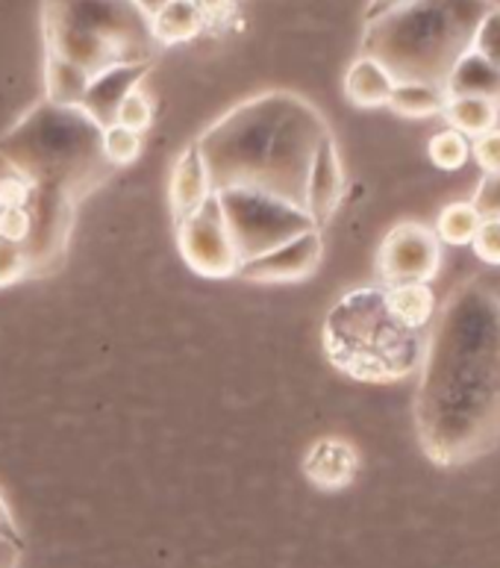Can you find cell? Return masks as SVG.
Segmentation results:
<instances>
[{
	"instance_id": "obj_1",
	"label": "cell",
	"mask_w": 500,
	"mask_h": 568,
	"mask_svg": "<svg viewBox=\"0 0 500 568\" xmlns=\"http://www.w3.org/2000/svg\"><path fill=\"white\" fill-rule=\"evenodd\" d=\"M416 433L441 468L500 445V295L489 283H459L436 310L418 365Z\"/></svg>"
},
{
	"instance_id": "obj_2",
	"label": "cell",
	"mask_w": 500,
	"mask_h": 568,
	"mask_svg": "<svg viewBox=\"0 0 500 568\" xmlns=\"http://www.w3.org/2000/svg\"><path fill=\"white\" fill-rule=\"evenodd\" d=\"M494 0H409L365 24L363 51L386 65L395 83L445 89L450 69L475 42L480 18Z\"/></svg>"
},
{
	"instance_id": "obj_3",
	"label": "cell",
	"mask_w": 500,
	"mask_h": 568,
	"mask_svg": "<svg viewBox=\"0 0 500 568\" xmlns=\"http://www.w3.org/2000/svg\"><path fill=\"white\" fill-rule=\"evenodd\" d=\"M427 336L400 322L382 286L341 295L324 322L327 359L363 383H398L418 372Z\"/></svg>"
},
{
	"instance_id": "obj_4",
	"label": "cell",
	"mask_w": 500,
	"mask_h": 568,
	"mask_svg": "<svg viewBox=\"0 0 500 568\" xmlns=\"http://www.w3.org/2000/svg\"><path fill=\"white\" fill-rule=\"evenodd\" d=\"M0 153L35 189H51L76 201L80 189L94 186L101 156V124L80 106L42 101L9 130Z\"/></svg>"
},
{
	"instance_id": "obj_5",
	"label": "cell",
	"mask_w": 500,
	"mask_h": 568,
	"mask_svg": "<svg viewBox=\"0 0 500 568\" xmlns=\"http://www.w3.org/2000/svg\"><path fill=\"white\" fill-rule=\"evenodd\" d=\"M48 53L74 62L85 74L115 65H142L151 57V24L133 0H48Z\"/></svg>"
},
{
	"instance_id": "obj_6",
	"label": "cell",
	"mask_w": 500,
	"mask_h": 568,
	"mask_svg": "<svg viewBox=\"0 0 500 568\" xmlns=\"http://www.w3.org/2000/svg\"><path fill=\"white\" fill-rule=\"evenodd\" d=\"M295 94L268 92L238 103L218 124L195 142L204 153L215 192L227 186H263L265 169L272 160L274 139L286 119Z\"/></svg>"
},
{
	"instance_id": "obj_7",
	"label": "cell",
	"mask_w": 500,
	"mask_h": 568,
	"mask_svg": "<svg viewBox=\"0 0 500 568\" xmlns=\"http://www.w3.org/2000/svg\"><path fill=\"white\" fill-rule=\"evenodd\" d=\"M221 215L227 221L242 263L259 256L306 230H318L304 206L288 204L283 197L256 186H227L215 192Z\"/></svg>"
},
{
	"instance_id": "obj_8",
	"label": "cell",
	"mask_w": 500,
	"mask_h": 568,
	"mask_svg": "<svg viewBox=\"0 0 500 568\" xmlns=\"http://www.w3.org/2000/svg\"><path fill=\"white\" fill-rule=\"evenodd\" d=\"M177 247L188 268L201 277H213V281L238 277L242 254L233 242L227 221L221 215L215 195L197 213L177 221Z\"/></svg>"
},
{
	"instance_id": "obj_9",
	"label": "cell",
	"mask_w": 500,
	"mask_h": 568,
	"mask_svg": "<svg viewBox=\"0 0 500 568\" xmlns=\"http://www.w3.org/2000/svg\"><path fill=\"white\" fill-rule=\"evenodd\" d=\"M441 268V242L432 227L418 221H404L382 236L377 251L380 286L430 283Z\"/></svg>"
},
{
	"instance_id": "obj_10",
	"label": "cell",
	"mask_w": 500,
	"mask_h": 568,
	"mask_svg": "<svg viewBox=\"0 0 500 568\" xmlns=\"http://www.w3.org/2000/svg\"><path fill=\"white\" fill-rule=\"evenodd\" d=\"M324 256L322 230H306L259 256H251L238 268V277L256 283H297L318 272Z\"/></svg>"
},
{
	"instance_id": "obj_11",
	"label": "cell",
	"mask_w": 500,
	"mask_h": 568,
	"mask_svg": "<svg viewBox=\"0 0 500 568\" xmlns=\"http://www.w3.org/2000/svg\"><path fill=\"white\" fill-rule=\"evenodd\" d=\"M341 197H345V171H341L339 148L333 136H327L315 151L304 189V210L315 221V227L322 230L333 219Z\"/></svg>"
},
{
	"instance_id": "obj_12",
	"label": "cell",
	"mask_w": 500,
	"mask_h": 568,
	"mask_svg": "<svg viewBox=\"0 0 500 568\" xmlns=\"http://www.w3.org/2000/svg\"><path fill=\"white\" fill-rule=\"evenodd\" d=\"M215 195L213 174L206 165L204 153L197 144H188L186 151L180 153L174 169H171V183H169V197H171V213L174 221L188 219L197 213L201 206Z\"/></svg>"
},
{
	"instance_id": "obj_13",
	"label": "cell",
	"mask_w": 500,
	"mask_h": 568,
	"mask_svg": "<svg viewBox=\"0 0 500 568\" xmlns=\"http://www.w3.org/2000/svg\"><path fill=\"white\" fill-rule=\"evenodd\" d=\"M147 74V62L142 65H115V69H106L101 74L92 77V83L85 89V98L80 103V110L94 121V124H112L115 119V110H119V103L124 101V94L130 89H136L142 85V77Z\"/></svg>"
},
{
	"instance_id": "obj_14",
	"label": "cell",
	"mask_w": 500,
	"mask_h": 568,
	"mask_svg": "<svg viewBox=\"0 0 500 568\" xmlns=\"http://www.w3.org/2000/svg\"><path fill=\"white\" fill-rule=\"evenodd\" d=\"M357 468V450L345 439H318L304 459L306 477L318 489H327V493H336V489H345V486L354 484Z\"/></svg>"
},
{
	"instance_id": "obj_15",
	"label": "cell",
	"mask_w": 500,
	"mask_h": 568,
	"mask_svg": "<svg viewBox=\"0 0 500 568\" xmlns=\"http://www.w3.org/2000/svg\"><path fill=\"white\" fill-rule=\"evenodd\" d=\"M391 89H395V77L386 71V65L365 57V53H359L357 60L350 62L348 74H345V94L354 106H359V110L389 106Z\"/></svg>"
},
{
	"instance_id": "obj_16",
	"label": "cell",
	"mask_w": 500,
	"mask_h": 568,
	"mask_svg": "<svg viewBox=\"0 0 500 568\" xmlns=\"http://www.w3.org/2000/svg\"><path fill=\"white\" fill-rule=\"evenodd\" d=\"M445 94L448 98H483V101L500 106V71L480 60L475 51H468L450 69L448 80H445Z\"/></svg>"
},
{
	"instance_id": "obj_17",
	"label": "cell",
	"mask_w": 500,
	"mask_h": 568,
	"mask_svg": "<svg viewBox=\"0 0 500 568\" xmlns=\"http://www.w3.org/2000/svg\"><path fill=\"white\" fill-rule=\"evenodd\" d=\"M147 24H151L153 42L180 44L204 30L206 16L197 0H171L153 16H147Z\"/></svg>"
},
{
	"instance_id": "obj_18",
	"label": "cell",
	"mask_w": 500,
	"mask_h": 568,
	"mask_svg": "<svg viewBox=\"0 0 500 568\" xmlns=\"http://www.w3.org/2000/svg\"><path fill=\"white\" fill-rule=\"evenodd\" d=\"M500 106L483 98H448L441 119L448 121L450 130H457L466 139H480L489 130L498 128Z\"/></svg>"
},
{
	"instance_id": "obj_19",
	"label": "cell",
	"mask_w": 500,
	"mask_h": 568,
	"mask_svg": "<svg viewBox=\"0 0 500 568\" xmlns=\"http://www.w3.org/2000/svg\"><path fill=\"white\" fill-rule=\"evenodd\" d=\"M386 288V286H382ZM389 306L395 310L400 322L416 327V331H430L432 318H436V295H432L430 283H407V286H389L386 288Z\"/></svg>"
},
{
	"instance_id": "obj_20",
	"label": "cell",
	"mask_w": 500,
	"mask_h": 568,
	"mask_svg": "<svg viewBox=\"0 0 500 568\" xmlns=\"http://www.w3.org/2000/svg\"><path fill=\"white\" fill-rule=\"evenodd\" d=\"M89 83H92V74H85L74 62L62 60L57 53H48V65H44L48 98L44 101L57 103V106H80Z\"/></svg>"
},
{
	"instance_id": "obj_21",
	"label": "cell",
	"mask_w": 500,
	"mask_h": 568,
	"mask_svg": "<svg viewBox=\"0 0 500 568\" xmlns=\"http://www.w3.org/2000/svg\"><path fill=\"white\" fill-rule=\"evenodd\" d=\"M448 94L432 83H395L389 98V110L404 119H436L445 110Z\"/></svg>"
},
{
	"instance_id": "obj_22",
	"label": "cell",
	"mask_w": 500,
	"mask_h": 568,
	"mask_svg": "<svg viewBox=\"0 0 500 568\" xmlns=\"http://www.w3.org/2000/svg\"><path fill=\"white\" fill-rule=\"evenodd\" d=\"M480 224H483V215H480V210L471 201H453V204H448L439 213L432 233L439 236L441 245L462 247L475 242Z\"/></svg>"
},
{
	"instance_id": "obj_23",
	"label": "cell",
	"mask_w": 500,
	"mask_h": 568,
	"mask_svg": "<svg viewBox=\"0 0 500 568\" xmlns=\"http://www.w3.org/2000/svg\"><path fill=\"white\" fill-rule=\"evenodd\" d=\"M144 151V136L133 133L119 124H106L101 128V156L106 165L121 169V165H133Z\"/></svg>"
},
{
	"instance_id": "obj_24",
	"label": "cell",
	"mask_w": 500,
	"mask_h": 568,
	"mask_svg": "<svg viewBox=\"0 0 500 568\" xmlns=\"http://www.w3.org/2000/svg\"><path fill=\"white\" fill-rule=\"evenodd\" d=\"M427 153H430V162L441 171H459L471 156V142H468L462 133L457 130H441L427 144Z\"/></svg>"
},
{
	"instance_id": "obj_25",
	"label": "cell",
	"mask_w": 500,
	"mask_h": 568,
	"mask_svg": "<svg viewBox=\"0 0 500 568\" xmlns=\"http://www.w3.org/2000/svg\"><path fill=\"white\" fill-rule=\"evenodd\" d=\"M151 121H153L151 98L144 94L142 85H136V89H130V92L124 94V101L119 103V110H115V119H112V124L127 128V130H133V133H142L144 136V130L151 128Z\"/></svg>"
},
{
	"instance_id": "obj_26",
	"label": "cell",
	"mask_w": 500,
	"mask_h": 568,
	"mask_svg": "<svg viewBox=\"0 0 500 568\" xmlns=\"http://www.w3.org/2000/svg\"><path fill=\"white\" fill-rule=\"evenodd\" d=\"M471 51L486 60L492 69L500 71V7L494 3L475 30V42H471Z\"/></svg>"
},
{
	"instance_id": "obj_27",
	"label": "cell",
	"mask_w": 500,
	"mask_h": 568,
	"mask_svg": "<svg viewBox=\"0 0 500 568\" xmlns=\"http://www.w3.org/2000/svg\"><path fill=\"white\" fill-rule=\"evenodd\" d=\"M27 274H33V263L24 245L0 239V288L24 281Z\"/></svg>"
},
{
	"instance_id": "obj_28",
	"label": "cell",
	"mask_w": 500,
	"mask_h": 568,
	"mask_svg": "<svg viewBox=\"0 0 500 568\" xmlns=\"http://www.w3.org/2000/svg\"><path fill=\"white\" fill-rule=\"evenodd\" d=\"M33 230V219L27 210V201H12V204H0V239L27 245Z\"/></svg>"
},
{
	"instance_id": "obj_29",
	"label": "cell",
	"mask_w": 500,
	"mask_h": 568,
	"mask_svg": "<svg viewBox=\"0 0 500 568\" xmlns=\"http://www.w3.org/2000/svg\"><path fill=\"white\" fill-rule=\"evenodd\" d=\"M471 247H475V254L480 256L486 265H498L500 268V215L483 219Z\"/></svg>"
},
{
	"instance_id": "obj_30",
	"label": "cell",
	"mask_w": 500,
	"mask_h": 568,
	"mask_svg": "<svg viewBox=\"0 0 500 568\" xmlns=\"http://www.w3.org/2000/svg\"><path fill=\"white\" fill-rule=\"evenodd\" d=\"M471 156L477 160V165L483 169L486 178H498L500 174V130H489L486 136L475 139L471 144Z\"/></svg>"
},
{
	"instance_id": "obj_31",
	"label": "cell",
	"mask_w": 500,
	"mask_h": 568,
	"mask_svg": "<svg viewBox=\"0 0 500 568\" xmlns=\"http://www.w3.org/2000/svg\"><path fill=\"white\" fill-rule=\"evenodd\" d=\"M471 204L480 210L483 219L500 215V174L498 178H486L483 183H480V189H477L475 197H471Z\"/></svg>"
},
{
	"instance_id": "obj_32",
	"label": "cell",
	"mask_w": 500,
	"mask_h": 568,
	"mask_svg": "<svg viewBox=\"0 0 500 568\" xmlns=\"http://www.w3.org/2000/svg\"><path fill=\"white\" fill-rule=\"evenodd\" d=\"M0 539H3V542L21 545V548H24V539H21V527H18L16 516L9 513V504L3 500V495H0Z\"/></svg>"
},
{
	"instance_id": "obj_33",
	"label": "cell",
	"mask_w": 500,
	"mask_h": 568,
	"mask_svg": "<svg viewBox=\"0 0 500 568\" xmlns=\"http://www.w3.org/2000/svg\"><path fill=\"white\" fill-rule=\"evenodd\" d=\"M404 3H409V0H368V7H365V24L374 21V18L386 16L391 9L404 7Z\"/></svg>"
},
{
	"instance_id": "obj_34",
	"label": "cell",
	"mask_w": 500,
	"mask_h": 568,
	"mask_svg": "<svg viewBox=\"0 0 500 568\" xmlns=\"http://www.w3.org/2000/svg\"><path fill=\"white\" fill-rule=\"evenodd\" d=\"M18 562H21V545L0 539V568H18Z\"/></svg>"
},
{
	"instance_id": "obj_35",
	"label": "cell",
	"mask_w": 500,
	"mask_h": 568,
	"mask_svg": "<svg viewBox=\"0 0 500 568\" xmlns=\"http://www.w3.org/2000/svg\"><path fill=\"white\" fill-rule=\"evenodd\" d=\"M133 3H136V7L142 9L144 16H153L156 9H162V7H165V3H171V0H133Z\"/></svg>"
}]
</instances>
